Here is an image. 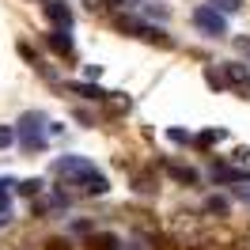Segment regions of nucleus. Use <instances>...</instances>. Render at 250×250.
Masks as SVG:
<instances>
[{
	"instance_id": "nucleus-17",
	"label": "nucleus",
	"mask_w": 250,
	"mask_h": 250,
	"mask_svg": "<svg viewBox=\"0 0 250 250\" xmlns=\"http://www.w3.org/2000/svg\"><path fill=\"white\" fill-rule=\"evenodd\" d=\"M42 189H46L42 178H23V182H19V193H23V197H38Z\"/></svg>"
},
{
	"instance_id": "nucleus-20",
	"label": "nucleus",
	"mask_w": 250,
	"mask_h": 250,
	"mask_svg": "<svg viewBox=\"0 0 250 250\" xmlns=\"http://www.w3.org/2000/svg\"><path fill=\"white\" fill-rule=\"evenodd\" d=\"M212 8H216V12H228V16H235V12L243 8V0H212Z\"/></svg>"
},
{
	"instance_id": "nucleus-26",
	"label": "nucleus",
	"mask_w": 250,
	"mask_h": 250,
	"mask_svg": "<svg viewBox=\"0 0 250 250\" xmlns=\"http://www.w3.org/2000/svg\"><path fill=\"white\" fill-rule=\"evenodd\" d=\"M19 57H23V61H31V64H38V57H34V49L27 46V42H19Z\"/></svg>"
},
{
	"instance_id": "nucleus-27",
	"label": "nucleus",
	"mask_w": 250,
	"mask_h": 250,
	"mask_svg": "<svg viewBox=\"0 0 250 250\" xmlns=\"http://www.w3.org/2000/svg\"><path fill=\"white\" fill-rule=\"evenodd\" d=\"M72 231H76V235H91V224H87V220H76V224H72Z\"/></svg>"
},
{
	"instance_id": "nucleus-10",
	"label": "nucleus",
	"mask_w": 250,
	"mask_h": 250,
	"mask_svg": "<svg viewBox=\"0 0 250 250\" xmlns=\"http://www.w3.org/2000/svg\"><path fill=\"white\" fill-rule=\"evenodd\" d=\"M122 247V239L114 231H91L87 235V250H118Z\"/></svg>"
},
{
	"instance_id": "nucleus-9",
	"label": "nucleus",
	"mask_w": 250,
	"mask_h": 250,
	"mask_svg": "<svg viewBox=\"0 0 250 250\" xmlns=\"http://www.w3.org/2000/svg\"><path fill=\"white\" fill-rule=\"evenodd\" d=\"M212 178H216V182H247L250 171H239L231 163H212Z\"/></svg>"
},
{
	"instance_id": "nucleus-16",
	"label": "nucleus",
	"mask_w": 250,
	"mask_h": 250,
	"mask_svg": "<svg viewBox=\"0 0 250 250\" xmlns=\"http://www.w3.org/2000/svg\"><path fill=\"white\" fill-rule=\"evenodd\" d=\"M224 137H228L224 129H205V133H197V137H193V144H197V148H212V144L224 141Z\"/></svg>"
},
{
	"instance_id": "nucleus-25",
	"label": "nucleus",
	"mask_w": 250,
	"mask_h": 250,
	"mask_svg": "<svg viewBox=\"0 0 250 250\" xmlns=\"http://www.w3.org/2000/svg\"><path fill=\"white\" fill-rule=\"evenodd\" d=\"M167 137H171V141H178V144H193V137H189L186 129H171Z\"/></svg>"
},
{
	"instance_id": "nucleus-21",
	"label": "nucleus",
	"mask_w": 250,
	"mask_h": 250,
	"mask_svg": "<svg viewBox=\"0 0 250 250\" xmlns=\"http://www.w3.org/2000/svg\"><path fill=\"white\" fill-rule=\"evenodd\" d=\"M231 163L239 167V171H250V148H239V152L231 156Z\"/></svg>"
},
{
	"instance_id": "nucleus-24",
	"label": "nucleus",
	"mask_w": 250,
	"mask_h": 250,
	"mask_svg": "<svg viewBox=\"0 0 250 250\" xmlns=\"http://www.w3.org/2000/svg\"><path fill=\"white\" fill-rule=\"evenodd\" d=\"M46 250H72V239H46Z\"/></svg>"
},
{
	"instance_id": "nucleus-1",
	"label": "nucleus",
	"mask_w": 250,
	"mask_h": 250,
	"mask_svg": "<svg viewBox=\"0 0 250 250\" xmlns=\"http://www.w3.org/2000/svg\"><path fill=\"white\" fill-rule=\"evenodd\" d=\"M53 174L64 178V189H68L72 197H103L110 189L106 174L99 171L91 159H80V156H61L53 163Z\"/></svg>"
},
{
	"instance_id": "nucleus-3",
	"label": "nucleus",
	"mask_w": 250,
	"mask_h": 250,
	"mask_svg": "<svg viewBox=\"0 0 250 250\" xmlns=\"http://www.w3.org/2000/svg\"><path fill=\"white\" fill-rule=\"evenodd\" d=\"M193 23H197L208 38H224V34H228V19L220 16L216 8H193Z\"/></svg>"
},
{
	"instance_id": "nucleus-29",
	"label": "nucleus",
	"mask_w": 250,
	"mask_h": 250,
	"mask_svg": "<svg viewBox=\"0 0 250 250\" xmlns=\"http://www.w3.org/2000/svg\"><path fill=\"white\" fill-rule=\"evenodd\" d=\"M235 193H239V197H243V201L250 205V186H235Z\"/></svg>"
},
{
	"instance_id": "nucleus-6",
	"label": "nucleus",
	"mask_w": 250,
	"mask_h": 250,
	"mask_svg": "<svg viewBox=\"0 0 250 250\" xmlns=\"http://www.w3.org/2000/svg\"><path fill=\"white\" fill-rule=\"evenodd\" d=\"M46 46L53 49V53H61V57H72V53H76V42H72V34H68V31H57V27L46 34Z\"/></svg>"
},
{
	"instance_id": "nucleus-28",
	"label": "nucleus",
	"mask_w": 250,
	"mask_h": 250,
	"mask_svg": "<svg viewBox=\"0 0 250 250\" xmlns=\"http://www.w3.org/2000/svg\"><path fill=\"white\" fill-rule=\"evenodd\" d=\"M235 49H239L243 57H250V38H235Z\"/></svg>"
},
{
	"instance_id": "nucleus-11",
	"label": "nucleus",
	"mask_w": 250,
	"mask_h": 250,
	"mask_svg": "<svg viewBox=\"0 0 250 250\" xmlns=\"http://www.w3.org/2000/svg\"><path fill=\"white\" fill-rule=\"evenodd\" d=\"M103 106H106L110 114H129V110H133V99H129L125 91H106Z\"/></svg>"
},
{
	"instance_id": "nucleus-15",
	"label": "nucleus",
	"mask_w": 250,
	"mask_h": 250,
	"mask_svg": "<svg viewBox=\"0 0 250 250\" xmlns=\"http://www.w3.org/2000/svg\"><path fill=\"white\" fill-rule=\"evenodd\" d=\"M205 83H208L212 91H228V80H224V68H216V64H205Z\"/></svg>"
},
{
	"instance_id": "nucleus-13",
	"label": "nucleus",
	"mask_w": 250,
	"mask_h": 250,
	"mask_svg": "<svg viewBox=\"0 0 250 250\" xmlns=\"http://www.w3.org/2000/svg\"><path fill=\"white\" fill-rule=\"evenodd\" d=\"M68 91L80 95V99H91V103H103V99H106V91L95 87V83H68Z\"/></svg>"
},
{
	"instance_id": "nucleus-31",
	"label": "nucleus",
	"mask_w": 250,
	"mask_h": 250,
	"mask_svg": "<svg viewBox=\"0 0 250 250\" xmlns=\"http://www.w3.org/2000/svg\"><path fill=\"white\" fill-rule=\"evenodd\" d=\"M247 91H250V80H247Z\"/></svg>"
},
{
	"instance_id": "nucleus-23",
	"label": "nucleus",
	"mask_w": 250,
	"mask_h": 250,
	"mask_svg": "<svg viewBox=\"0 0 250 250\" xmlns=\"http://www.w3.org/2000/svg\"><path fill=\"white\" fill-rule=\"evenodd\" d=\"M103 8H141V0H103Z\"/></svg>"
},
{
	"instance_id": "nucleus-5",
	"label": "nucleus",
	"mask_w": 250,
	"mask_h": 250,
	"mask_svg": "<svg viewBox=\"0 0 250 250\" xmlns=\"http://www.w3.org/2000/svg\"><path fill=\"white\" fill-rule=\"evenodd\" d=\"M42 16H46L57 31H72V23H76L72 8H68L64 0H46V4H42Z\"/></svg>"
},
{
	"instance_id": "nucleus-19",
	"label": "nucleus",
	"mask_w": 250,
	"mask_h": 250,
	"mask_svg": "<svg viewBox=\"0 0 250 250\" xmlns=\"http://www.w3.org/2000/svg\"><path fill=\"white\" fill-rule=\"evenodd\" d=\"M16 182H8V178H0V212H12V189Z\"/></svg>"
},
{
	"instance_id": "nucleus-22",
	"label": "nucleus",
	"mask_w": 250,
	"mask_h": 250,
	"mask_svg": "<svg viewBox=\"0 0 250 250\" xmlns=\"http://www.w3.org/2000/svg\"><path fill=\"white\" fill-rule=\"evenodd\" d=\"M16 144V129L12 125H0V148H12Z\"/></svg>"
},
{
	"instance_id": "nucleus-14",
	"label": "nucleus",
	"mask_w": 250,
	"mask_h": 250,
	"mask_svg": "<svg viewBox=\"0 0 250 250\" xmlns=\"http://www.w3.org/2000/svg\"><path fill=\"white\" fill-rule=\"evenodd\" d=\"M114 27H118L122 34H129V38H141V34H144V23H141V19H133V16H118V19H114Z\"/></svg>"
},
{
	"instance_id": "nucleus-2",
	"label": "nucleus",
	"mask_w": 250,
	"mask_h": 250,
	"mask_svg": "<svg viewBox=\"0 0 250 250\" xmlns=\"http://www.w3.org/2000/svg\"><path fill=\"white\" fill-rule=\"evenodd\" d=\"M16 141L27 148V152H38V148H46V118L42 114H23L16 125Z\"/></svg>"
},
{
	"instance_id": "nucleus-8",
	"label": "nucleus",
	"mask_w": 250,
	"mask_h": 250,
	"mask_svg": "<svg viewBox=\"0 0 250 250\" xmlns=\"http://www.w3.org/2000/svg\"><path fill=\"white\" fill-rule=\"evenodd\" d=\"M224 80H228V87H247L250 68L243 61H228V64H224Z\"/></svg>"
},
{
	"instance_id": "nucleus-18",
	"label": "nucleus",
	"mask_w": 250,
	"mask_h": 250,
	"mask_svg": "<svg viewBox=\"0 0 250 250\" xmlns=\"http://www.w3.org/2000/svg\"><path fill=\"white\" fill-rule=\"evenodd\" d=\"M205 212H208V216H228V197H208V201H205Z\"/></svg>"
},
{
	"instance_id": "nucleus-7",
	"label": "nucleus",
	"mask_w": 250,
	"mask_h": 250,
	"mask_svg": "<svg viewBox=\"0 0 250 250\" xmlns=\"http://www.w3.org/2000/svg\"><path fill=\"white\" fill-rule=\"evenodd\" d=\"M129 182H133V189H137L141 197L159 193V182H156V174H152V171H137V167H133V178H129Z\"/></svg>"
},
{
	"instance_id": "nucleus-12",
	"label": "nucleus",
	"mask_w": 250,
	"mask_h": 250,
	"mask_svg": "<svg viewBox=\"0 0 250 250\" xmlns=\"http://www.w3.org/2000/svg\"><path fill=\"white\" fill-rule=\"evenodd\" d=\"M144 42H152V46H163V49H174V38L167 31H159V27H148L144 23V34H141Z\"/></svg>"
},
{
	"instance_id": "nucleus-4",
	"label": "nucleus",
	"mask_w": 250,
	"mask_h": 250,
	"mask_svg": "<svg viewBox=\"0 0 250 250\" xmlns=\"http://www.w3.org/2000/svg\"><path fill=\"white\" fill-rule=\"evenodd\" d=\"M156 171L171 174L174 182H182V186H197V182H201V174L193 171L189 163H178V159H156Z\"/></svg>"
},
{
	"instance_id": "nucleus-30",
	"label": "nucleus",
	"mask_w": 250,
	"mask_h": 250,
	"mask_svg": "<svg viewBox=\"0 0 250 250\" xmlns=\"http://www.w3.org/2000/svg\"><path fill=\"white\" fill-rule=\"evenodd\" d=\"M4 224H12V212H0V228H4Z\"/></svg>"
}]
</instances>
